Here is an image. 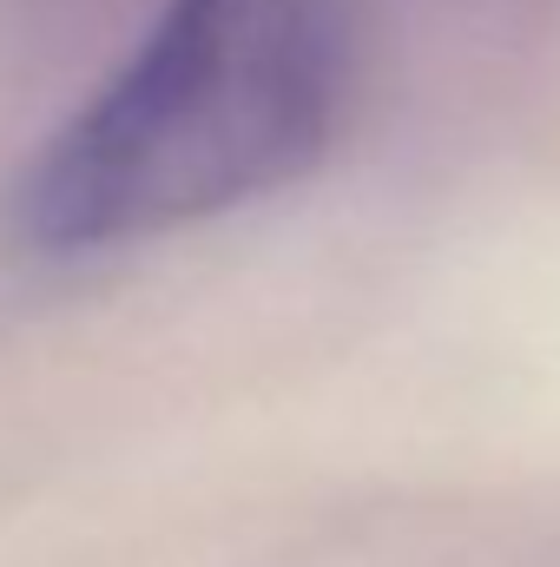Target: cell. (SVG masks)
Returning <instances> with one entry per match:
<instances>
[{
    "label": "cell",
    "instance_id": "obj_1",
    "mask_svg": "<svg viewBox=\"0 0 560 567\" xmlns=\"http://www.w3.org/2000/svg\"><path fill=\"white\" fill-rule=\"evenodd\" d=\"M343 0H165L139 53L20 172L46 258L139 245L303 178L343 113Z\"/></svg>",
    "mask_w": 560,
    "mask_h": 567
}]
</instances>
